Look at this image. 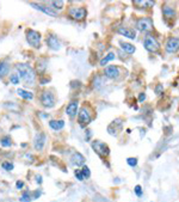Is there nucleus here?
I'll list each match as a JSON object with an SVG mask.
<instances>
[{
    "label": "nucleus",
    "instance_id": "1",
    "mask_svg": "<svg viewBox=\"0 0 179 202\" xmlns=\"http://www.w3.org/2000/svg\"><path fill=\"white\" fill-rule=\"evenodd\" d=\"M16 71H17V74H18L19 79H22L24 83H27L29 85H32L35 83L36 73H35L33 68L29 66L28 64H18V65H16Z\"/></svg>",
    "mask_w": 179,
    "mask_h": 202
},
{
    "label": "nucleus",
    "instance_id": "2",
    "mask_svg": "<svg viewBox=\"0 0 179 202\" xmlns=\"http://www.w3.org/2000/svg\"><path fill=\"white\" fill-rule=\"evenodd\" d=\"M91 146H92L93 151H94L99 157H102V158H105V157H108V156L110 154V148H109V146H108L105 142L100 141V140H94V141H92Z\"/></svg>",
    "mask_w": 179,
    "mask_h": 202
},
{
    "label": "nucleus",
    "instance_id": "3",
    "mask_svg": "<svg viewBox=\"0 0 179 202\" xmlns=\"http://www.w3.org/2000/svg\"><path fill=\"white\" fill-rule=\"evenodd\" d=\"M25 38H27V42L31 47H33V48H39L41 47L42 36H41V34L38 31L32 30V29H28L27 33H25Z\"/></svg>",
    "mask_w": 179,
    "mask_h": 202
},
{
    "label": "nucleus",
    "instance_id": "4",
    "mask_svg": "<svg viewBox=\"0 0 179 202\" xmlns=\"http://www.w3.org/2000/svg\"><path fill=\"white\" fill-rule=\"evenodd\" d=\"M87 11L85 7H71L68 10V16L74 21H84L86 18Z\"/></svg>",
    "mask_w": 179,
    "mask_h": 202
},
{
    "label": "nucleus",
    "instance_id": "5",
    "mask_svg": "<svg viewBox=\"0 0 179 202\" xmlns=\"http://www.w3.org/2000/svg\"><path fill=\"white\" fill-rule=\"evenodd\" d=\"M41 103L44 108H53L55 105V96L50 91H43L41 95Z\"/></svg>",
    "mask_w": 179,
    "mask_h": 202
},
{
    "label": "nucleus",
    "instance_id": "6",
    "mask_svg": "<svg viewBox=\"0 0 179 202\" xmlns=\"http://www.w3.org/2000/svg\"><path fill=\"white\" fill-rule=\"evenodd\" d=\"M91 120H92V117H91V114H90V111L87 110V108L83 106L80 109L79 114H78V122H79V125L81 127H85L86 125H89L90 122H91Z\"/></svg>",
    "mask_w": 179,
    "mask_h": 202
},
{
    "label": "nucleus",
    "instance_id": "7",
    "mask_svg": "<svg viewBox=\"0 0 179 202\" xmlns=\"http://www.w3.org/2000/svg\"><path fill=\"white\" fill-rule=\"evenodd\" d=\"M143 46H145L146 50H148L149 53H155V52H158L159 48H160L159 42H158L156 38L153 37V36H147V37H146Z\"/></svg>",
    "mask_w": 179,
    "mask_h": 202
},
{
    "label": "nucleus",
    "instance_id": "8",
    "mask_svg": "<svg viewBox=\"0 0 179 202\" xmlns=\"http://www.w3.org/2000/svg\"><path fill=\"white\" fill-rule=\"evenodd\" d=\"M136 28L137 30L142 31V33H146V31H150L153 29V21L148 18V17H145V18H141L136 22Z\"/></svg>",
    "mask_w": 179,
    "mask_h": 202
},
{
    "label": "nucleus",
    "instance_id": "9",
    "mask_svg": "<svg viewBox=\"0 0 179 202\" xmlns=\"http://www.w3.org/2000/svg\"><path fill=\"white\" fill-rule=\"evenodd\" d=\"M46 141H47V136L43 132H39L35 135V139H33V147L36 151H42L44 145H46Z\"/></svg>",
    "mask_w": 179,
    "mask_h": 202
},
{
    "label": "nucleus",
    "instance_id": "10",
    "mask_svg": "<svg viewBox=\"0 0 179 202\" xmlns=\"http://www.w3.org/2000/svg\"><path fill=\"white\" fill-rule=\"evenodd\" d=\"M30 6H32L33 8L38 10V11H41V12H43V13H46V14L50 16V17H56V16H58V12H56V11H54L53 8L47 7V6H44V5L36 4V2H30Z\"/></svg>",
    "mask_w": 179,
    "mask_h": 202
},
{
    "label": "nucleus",
    "instance_id": "11",
    "mask_svg": "<svg viewBox=\"0 0 179 202\" xmlns=\"http://www.w3.org/2000/svg\"><path fill=\"white\" fill-rule=\"evenodd\" d=\"M166 52L167 53H177L179 50V38L177 37H171L166 42Z\"/></svg>",
    "mask_w": 179,
    "mask_h": 202
},
{
    "label": "nucleus",
    "instance_id": "12",
    "mask_svg": "<svg viewBox=\"0 0 179 202\" xmlns=\"http://www.w3.org/2000/svg\"><path fill=\"white\" fill-rule=\"evenodd\" d=\"M104 74L109 79H117L121 74V69L117 66H108L104 71Z\"/></svg>",
    "mask_w": 179,
    "mask_h": 202
},
{
    "label": "nucleus",
    "instance_id": "13",
    "mask_svg": "<svg viewBox=\"0 0 179 202\" xmlns=\"http://www.w3.org/2000/svg\"><path fill=\"white\" fill-rule=\"evenodd\" d=\"M47 46L53 50H59L61 48V42L55 35H49L47 37Z\"/></svg>",
    "mask_w": 179,
    "mask_h": 202
},
{
    "label": "nucleus",
    "instance_id": "14",
    "mask_svg": "<svg viewBox=\"0 0 179 202\" xmlns=\"http://www.w3.org/2000/svg\"><path fill=\"white\" fill-rule=\"evenodd\" d=\"M71 163H72V165H74L77 168L78 166H84V164H85V157L81 153H79V152H75L71 157Z\"/></svg>",
    "mask_w": 179,
    "mask_h": 202
},
{
    "label": "nucleus",
    "instance_id": "15",
    "mask_svg": "<svg viewBox=\"0 0 179 202\" xmlns=\"http://www.w3.org/2000/svg\"><path fill=\"white\" fill-rule=\"evenodd\" d=\"M78 101H73L71 102L67 106H66V112H67V115L71 117V118H73L74 116H77V112H78Z\"/></svg>",
    "mask_w": 179,
    "mask_h": 202
},
{
    "label": "nucleus",
    "instance_id": "16",
    "mask_svg": "<svg viewBox=\"0 0 179 202\" xmlns=\"http://www.w3.org/2000/svg\"><path fill=\"white\" fill-rule=\"evenodd\" d=\"M118 34H121L122 36H124V37H128V38H130V39H134V38L136 37L135 30H133V29H130V28H124V27H121V28H119Z\"/></svg>",
    "mask_w": 179,
    "mask_h": 202
},
{
    "label": "nucleus",
    "instance_id": "17",
    "mask_svg": "<svg viewBox=\"0 0 179 202\" xmlns=\"http://www.w3.org/2000/svg\"><path fill=\"white\" fill-rule=\"evenodd\" d=\"M162 13L166 18L171 19V18H174L176 17V10L172 7V6H168V5H164L162 6Z\"/></svg>",
    "mask_w": 179,
    "mask_h": 202
},
{
    "label": "nucleus",
    "instance_id": "18",
    "mask_svg": "<svg viewBox=\"0 0 179 202\" xmlns=\"http://www.w3.org/2000/svg\"><path fill=\"white\" fill-rule=\"evenodd\" d=\"M49 127L56 132L61 131L64 127V121L63 120H52V121H49Z\"/></svg>",
    "mask_w": 179,
    "mask_h": 202
},
{
    "label": "nucleus",
    "instance_id": "19",
    "mask_svg": "<svg viewBox=\"0 0 179 202\" xmlns=\"http://www.w3.org/2000/svg\"><path fill=\"white\" fill-rule=\"evenodd\" d=\"M8 71H10V64L7 61H0V79L6 77L8 74Z\"/></svg>",
    "mask_w": 179,
    "mask_h": 202
},
{
    "label": "nucleus",
    "instance_id": "20",
    "mask_svg": "<svg viewBox=\"0 0 179 202\" xmlns=\"http://www.w3.org/2000/svg\"><path fill=\"white\" fill-rule=\"evenodd\" d=\"M17 95H18L19 97H22L23 99H32V98H33L32 92L27 91V90H23V89H18V90H17Z\"/></svg>",
    "mask_w": 179,
    "mask_h": 202
},
{
    "label": "nucleus",
    "instance_id": "21",
    "mask_svg": "<svg viewBox=\"0 0 179 202\" xmlns=\"http://www.w3.org/2000/svg\"><path fill=\"white\" fill-rule=\"evenodd\" d=\"M119 44H121L122 49L125 50L128 54H133V53H135V50H136V48H135L133 44H130V43H127V42H119Z\"/></svg>",
    "mask_w": 179,
    "mask_h": 202
},
{
    "label": "nucleus",
    "instance_id": "22",
    "mask_svg": "<svg viewBox=\"0 0 179 202\" xmlns=\"http://www.w3.org/2000/svg\"><path fill=\"white\" fill-rule=\"evenodd\" d=\"M47 68V60L46 59H38L37 60V72L43 73Z\"/></svg>",
    "mask_w": 179,
    "mask_h": 202
},
{
    "label": "nucleus",
    "instance_id": "23",
    "mask_svg": "<svg viewBox=\"0 0 179 202\" xmlns=\"http://www.w3.org/2000/svg\"><path fill=\"white\" fill-rule=\"evenodd\" d=\"M0 145L2 146V147H11L12 146V141H11V137L8 136V135H5V136H2L1 137V140H0Z\"/></svg>",
    "mask_w": 179,
    "mask_h": 202
},
{
    "label": "nucleus",
    "instance_id": "24",
    "mask_svg": "<svg viewBox=\"0 0 179 202\" xmlns=\"http://www.w3.org/2000/svg\"><path fill=\"white\" fill-rule=\"evenodd\" d=\"M115 59V54L114 53H109L106 56H104L102 60H100V66H105L109 61H112Z\"/></svg>",
    "mask_w": 179,
    "mask_h": 202
},
{
    "label": "nucleus",
    "instance_id": "25",
    "mask_svg": "<svg viewBox=\"0 0 179 202\" xmlns=\"http://www.w3.org/2000/svg\"><path fill=\"white\" fill-rule=\"evenodd\" d=\"M134 5L136 6H145V7H150L154 5V1H147V0H135L134 1Z\"/></svg>",
    "mask_w": 179,
    "mask_h": 202
},
{
    "label": "nucleus",
    "instance_id": "26",
    "mask_svg": "<svg viewBox=\"0 0 179 202\" xmlns=\"http://www.w3.org/2000/svg\"><path fill=\"white\" fill-rule=\"evenodd\" d=\"M50 5L53 6L54 10H62L64 6V1L62 0H58V1H50Z\"/></svg>",
    "mask_w": 179,
    "mask_h": 202
},
{
    "label": "nucleus",
    "instance_id": "27",
    "mask_svg": "<svg viewBox=\"0 0 179 202\" xmlns=\"http://www.w3.org/2000/svg\"><path fill=\"white\" fill-rule=\"evenodd\" d=\"M31 200H32V196H31V194H30L29 191L23 193V195H22L20 199H19V201L20 202H30Z\"/></svg>",
    "mask_w": 179,
    "mask_h": 202
},
{
    "label": "nucleus",
    "instance_id": "28",
    "mask_svg": "<svg viewBox=\"0 0 179 202\" xmlns=\"http://www.w3.org/2000/svg\"><path fill=\"white\" fill-rule=\"evenodd\" d=\"M10 81H11L13 85H18V84H19V77H18V74H17V73L11 74V75H10Z\"/></svg>",
    "mask_w": 179,
    "mask_h": 202
},
{
    "label": "nucleus",
    "instance_id": "29",
    "mask_svg": "<svg viewBox=\"0 0 179 202\" xmlns=\"http://www.w3.org/2000/svg\"><path fill=\"white\" fill-rule=\"evenodd\" d=\"M2 169L4 170H6V171H12L13 168H14V165L12 164V163H10V162H5V163H2Z\"/></svg>",
    "mask_w": 179,
    "mask_h": 202
},
{
    "label": "nucleus",
    "instance_id": "30",
    "mask_svg": "<svg viewBox=\"0 0 179 202\" xmlns=\"http://www.w3.org/2000/svg\"><path fill=\"white\" fill-rule=\"evenodd\" d=\"M81 173H83V176H84V178H90V176H91V171H90V169L87 166H83L81 169Z\"/></svg>",
    "mask_w": 179,
    "mask_h": 202
},
{
    "label": "nucleus",
    "instance_id": "31",
    "mask_svg": "<svg viewBox=\"0 0 179 202\" xmlns=\"http://www.w3.org/2000/svg\"><path fill=\"white\" fill-rule=\"evenodd\" d=\"M127 163H128L129 166L134 168V166L137 165V159H136V158H128V159H127Z\"/></svg>",
    "mask_w": 179,
    "mask_h": 202
},
{
    "label": "nucleus",
    "instance_id": "32",
    "mask_svg": "<svg viewBox=\"0 0 179 202\" xmlns=\"http://www.w3.org/2000/svg\"><path fill=\"white\" fill-rule=\"evenodd\" d=\"M74 175H75V177H77L79 181H84V179H85L84 176H83V173H81V170H75V171H74Z\"/></svg>",
    "mask_w": 179,
    "mask_h": 202
},
{
    "label": "nucleus",
    "instance_id": "33",
    "mask_svg": "<svg viewBox=\"0 0 179 202\" xmlns=\"http://www.w3.org/2000/svg\"><path fill=\"white\" fill-rule=\"evenodd\" d=\"M134 190H135V194H136L139 197L142 196V188H141V185H136Z\"/></svg>",
    "mask_w": 179,
    "mask_h": 202
},
{
    "label": "nucleus",
    "instance_id": "34",
    "mask_svg": "<svg viewBox=\"0 0 179 202\" xmlns=\"http://www.w3.org/2000/svg\"><path fill=\"white\" fill-rule=\"evenodd\" d=\"M162 90H164L162 84H158V85H156V87H155V93H156V95H160V93L162 92Z\"/></svg>",
    "mask_w": 179,
    "mask_h": 202
},
{
    "label": "nucleus",
    "instance_id": "35",
    "mask_svg": "<svg viewBox=\"0 0 179 202\" xmlns=\"http://www.w3.org/2000/svg\"><path fill=\"white\" fill-rule=\"evenodd\" d=\"M16 187H17L18 189H22V188L24 187V182H23V181H17V182H16Z\"/></svg>",
    "mask_w": 179,
    "mask_h": 202
},
{
    "label": "nucleus",
    "instance_id": "36",
    "mask_svg": "<svg viewBox=\"0 0 179 202\" xmlns=\"http://www.w3.org/2000/svg\"><path fill=\"white\" fill-rule=\"evenodd\" d=\"M39 195H41V191H38V190L33 191V193H32V200H33V199H37V197H39Z\"/></svg>",
    "mask_w": 179,
    "mask_h": 202
},
{
    "label": "nucleus",
    "instance_id": "37",
    "mask_svg": "<svg viewBox=\"0 0 179 202\" xmlns=\"http://www.w3.org/2000/svg\"><path fill=\"white\" fill-rule=\"evenodd\" d=\"M145 99H146V95H145L143 92H142V93H140V96H139V101L143 102Z\"/></svg>",
    "mask_w": 179,
    "mask_h": 202
},
{
    "label": "nucleus",
    "instance_id": "38",
    "mask_svg": "<svg viewBox=\"0 0 179 202\" xmlns=\"http://www.w3.org/2000/svg\"><path fill=\"white\" fill-rule=\"evenodd\" d=\"M36 178H37V183H39V184H41V183H42V177H41V176H37Z\"/></svg>",
    "mask_w": 179,
    "mask_h": 202
}]
</instances>
